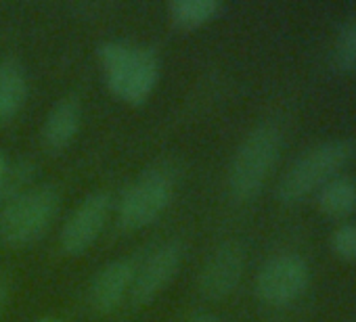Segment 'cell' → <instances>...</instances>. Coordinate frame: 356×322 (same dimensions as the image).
<instances>
[{"label": "cell", "mask_w": 356, "mask_h": 322, "mask_svg": "<svg viewBox=\"0 0 356 322\" xmlns=\"http://www.w3.org/2000/svg\"><path fill=\"white\" fill-rule=\"evenodd\" d=\"M28 78L19 63H0V126L11 121L26 105Z\"/></svg>", "instance_id": "13"}, {"label": "cell", "mask_w": 356, "mask_h": 322, "mask_svg": "<svg viewBox=\"0 0 356 322\" xmlns=\"http://www.w3.org/2000/svg\"><path fill=\"white\" fill-rule=\"evenodd\" d=\"M7 301H9V282L5 276H0V312L5 310Z\"/></svg>", "instance_id": "17"}, {"label": "cell", "mask_w": 356, "mask_h": 322, "mask_svg": "<svg viewBox=\"0 0 356 322\" xmlns=\"http://www.w3.org/2000/svg\"><path fill=\"white\" fill-rule=\"evenodd\" d=\"M111 199L107 193H90L70 216V220L63 224L61 230V247L70 255H82L86 253L95 241L99 239L107 216H109Z\"/></svg>", "instance_id": "7"}, {"label": "cell", "mask_w": 356, "mask_h": 322, "mask_svg": "<svg viewBox=\"0 0 356 322\" xmlns=\"http://www.w3.org/2000/svg\"><path fill=\"white\" fill-rule=\"evenodd\" d=\"M136 266L132 260H113L99 270L90 285V301L99 312H113L132 289Z\"/></svg>", "instance_id": "10"}, {"label": "cell", "mask_w": 356, "mask_h": 322, "mask_svg": "<svg viewBox=\"0 0 356 322\" xmlns=\"http://www.w3.org/2000/svg\"><path fill=\"white\" fill-rule=\"evenodd\" d=\"M7 174H9V166H7V159L3 157V153H0V185H3V183H5Z\"/></svg>", "instance_id": "19"}, {"label": "cell", "mask_w": 356, "mask_h": 322, "mask_svg": "<svg viewBox=\"0 0 356 322\" xmlns=\"http://www.w3.org/2000/svg\"><path fill=\"white\" fill-rule=\"evenodd\" d=\"M99 63L111 94L128 105H143L157 86L159 59L147 46L105 42L99 46Z\"/></svg>", "instance_id": "2"}, {"label": "cell", "mask_w": 356, "mask_h": 322, "mask_svg": "<svg viewBox=\"0 0 356 322\" xmlns=\"http://www.w3.org/2000/svg\"><path fill=\"white\" fill-rule=\"evenodd\" d=\"M331 253L341 262H356V224H341L329 237Z\"/></svg>", "instance_id": "16"}, {"label": "cell", "mask_w": 356, "mask_h": 322, "mask_svg": "<svg viewBox=\"0 0 356 322\" xmlns=\"http://www.w3.org/2000/svg\"><path fill=\"white\" fill-rule=\"evenodd\" d=\"M34 322H61V320H57V318H40V320H34Z\"/></svg>", "instance_id": "20"}, {"label": "cell", "mask_w": 356, "mask_h": 322, "mask_svg": "<svg viewBox=\"0 0 356 322\" xmlns=\"http://www.w3.org/2000/svg\"><path fill=\"white\" fill-rule=\"evenodd\" d=\"M310 287V266L293 251H283L268 257L256 276V295L273 307H287L302 299Z\"/></svg>", "instance_id": "6"}, {"label": "cell", "mask_w": 356, "mask_h": 322, "mask_svg": "<svg viewBox=\"0 0 356 322\" xmlns=\"http://www.w3.org/2000/svg\"><path fill=\"white\" fill-rule=\"evenodd\" d=\"M281 149L283 134L270 121L258 124L245 134L231 159L227 176L229 193L235 201L248 203L262 193L279 161Z\"/></svg>", "instance_id": "3"}, {"label": "cell", "mask_w": 356, "mask_h": 322, "mask_svg": "<svg viewBox=\"0 0 356 322\" xmlns=\"http://www.w3.org/2000/svg\"><path fill=\"white\" fill-rule=\"evenodd\" d=\"M331 65L339 74H356V13L339 28L331 44Z\"/></svg>", "instance_id": "15"}, {"label": "cell", "mask_w": 356, "mask_h": 322, "mask_svg": "<svg viewBox=\"0 0 356 322\" xmlns=\"http://www.w3.org/2000/svg\"><path fill=\"white\" fill-rule=\"evenodd\" d=\"M220 11L218 0H174L168 5L170 22L181 30H197L216 19Z\"/></svg>", "instance_id": "14"}, {"label": "cell", "mask_w": 356, "mask_h": 322, "mask_svg": "<svg viewBox=\"0 0 356 322\" xmlns=\"http://www.w3.org/2000/svg\"><path fill=\"white\" fill-rule=\"evenodd\" d=\"M314 201L325 218L346 220L356 212V180L352 176L339 174L318 189Z\"/></svg>", "instance_id": "12"}, {"label": "cell", "mask_w": 356, "mask_h": 322, "mask_svg": "<svg viewBox=\"0 0 356 322\" xmlns=\"http://www.w3.org/2000/svg\"><path fill=\"white\" fill-rule=\"evenodd\" d=\"M174 180L163 168L145 170L120 201V224L126 230H140L153 224L170 205Z\"/></svg>", "instance_id": "5"}, {"label": "cell", "mask_w": 356, "mask_h": 322, "mask_svg": "<svg viewBox=\"0 0 356 322\" xmlns=\"http://www.w3.org/2000/svg\"><path fill=\"white\" fill-rule=\"evenodd\" d=\"M82 121V107L78 99L65 96L61 99L47 115L44 126H42V142L51 153L63 151L65 146L72 144L80 130Z\"/></svg>", "instance_id": "11"}, {"label": "cell", "mask_w": 356, "mask_h": 322, "mask_svg": "<svg viewBox=\"0 0 356 322\" xmlns=\"http://www.w3.org/2000/svg\"><path fill=\"white\" fill-rule=\"evenodd\" d=\"M245 268V251L241 243L227 241L222 243L204 264L200 272V291L210 299H222L231 295Z\"/></svg>", "instance_id": "9"}, {"label": "cell", "mask_w": 356, "mask_h": 322, "mask_svg": "<svg viewBox=\"0 0 356 322\" xmlns=\"http://www.w3.org/2000/svg\"><path fill=\"white\" fill-rule=\"evenodd\" d=\"M189 322H225V320H220L218 316H212V314H197Z\"/></svg>", "instance_id": "18"}, {"label": "cell", "mask_w": 356, "mask_h": 322, "mask_svg": "<svg viewBox=\"0 0 356 322\" xmlns=\"http://www.w3.org/2000/svg\"><path fill=\"white\" fill-rule=\"evenodd\" d=\"M354 157V144L346 138H329L298 155L277 185V199L285 205L302 203L318 193Z\"/></svg>", "instance_id": "1"}, {"label": "cell", "mask_w": 356, "mask_h": 322, "mask_svg": "<svg viewBox=\"0 0 356 322\" xmlns=\"http://www.w3.org/2000/svg\"><path fill=\"white\" fill-rule=\"evenodd\" d=\"M183 262V247L178 243H163L136 268L130 295L134 303L145 305L153 301L176 276Z\"/></svg>", "instance_id": "8"}, {"label": "cell", "mask_w": 356, "mask_h": 322, "mask_svg": "<svg viewBox=\"0 0 356 322\" xmlns=\"http://www.w3.org/2000/svg\"><path fill=\"white\" fill-rule=\"evenodd\" d=\"M59 210V193L53 187H34L7 201L0 212V241L9 247H26L38 241Z\"/></svg>", "instance_id": "4"}]
</instances>
